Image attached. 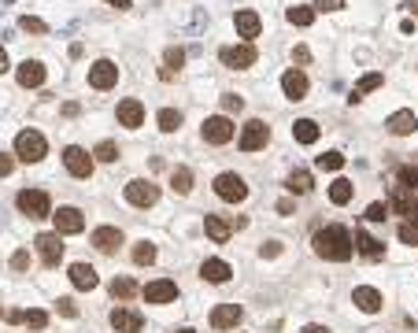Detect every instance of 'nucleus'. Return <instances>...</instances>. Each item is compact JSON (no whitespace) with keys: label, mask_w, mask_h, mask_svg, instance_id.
Returning a JSON list of instances; mask_svg holds the SVG:
<instances>
[{"label":"nucleus","mask_w":418,"mask_h":333,"mask_svg":"<svg viewBox=\"0 0 418 333\" xmlns=\"http://www.w3.org/2000/svg\"><path fill=\"white\" fill-rule=\"evenodd\" d=\"M311 189H315V178H311V171H304V166H300V171L289 174V193H293V197H307Z\"/></svg>","instance_id":"nucleus-30"},{"label":"nucleus","mask_w":418,"mask_h":333,"mask_svg":"<svg viewBox=\"0 0 418 333\" xmlns=\"http://www.w3.org/2000/svg\"><path fill=\"white\" fill-rule=\"evenodd\" d=\"M174 333H193V330H189V326H186V330H174Z\"/></svg>","instance_id":"nucleus-57"},{"label":"nucleus","mask_w":418,"mask_h":333,"mask_svg":"<svg viewBox=\"0 0 418 333\" xmlns=\"http://www.w3.org/2000/svg\"><path fill=\"white\" fill-rule=\"evenodd\" d=\"M307 89H311V82H307V74L300 71V67H289V71L281 74V93L289 97V100H304Z\"/></svg>","instance_id":"nucleus-16"},{"label":"nucleus","mask_w":418,"mask_h":333,"mask_svg":"<svg viewBox=\"0 0 418 333\" xmlns=\"http://www.w3.org/2000/svg\"><path fill=\"white\" fill-rule=\"evenodd\" d=\"M11 67V63H8V52H4V48H0V74H4Z\"/></svg>","instance_id":"nucleus-54"},{"label":"nucleus","mask_w":418,"mask_h":333,"mask_svg":"<svg viewBox=\"0 0 418 333\" xmlns=\"http://www.w3.org/2000/svg\"><path fill=\"white\" fill-rule=\"evenodd\" d=\"M300 333H330V330H326V326H304Z\"/></svg>","instance_id":"nucleus-55"},{"label":"nucleus","mask_w":418,"mask_h":333,"mask_svg":"<svg viewBox=\"0 0 418 333\" xmlns=\"http://www.w3.org/2000/svg\"><path fill=\"white\" fill-rule=\"evenodd\" d=\"M233 134H237V126H233L230 115H207L204 126H200V137L207 145H230Z\"/></svg>","instance_id":"nucleus-3"},{"label":"nucleus","mask_w":418,"mask_h":333,"mask_svg":"<svg viewBox=\"0 0 418 333\" xmlns=\"http://www.w3.org/2000/svg\"><path fill=\"white\" fill-rule=\"evenodd\" d=\"M311 8H315V11H341V8H344V0H315Z\"/></svg>","instance_id":"nucleus-47"},{"label":"nucleus","mask_w":418,"mask_h":333,"mask_svg":"<svg viewBox=\"0 0 418 333\" xmlns=\"http://www.w3.org/2000/svg\"><path fill=\"white\" fill-rule=\"evenodd\" d=\"M52 222H56V234H82L85 229V215L78 211V208H60V211H52Z\"/></svg>","instance_id":"nucleus-14"},{"label":"nucleus","mask_w":418,"mask_h":333,"mask_svg":"<svg viewBox=\"0 0 418 333\" xmlns=\"http://www.w3.org/2000/svg\"><path fill=\"white\" fill-rule=\"evenodd\" d=\"M389 211L403 215L407 222H418V200H414V193H411V189L396 185V189H393V200H389Z\"/></svg>","instance_id":"nucleus-13"},{"label":"nucleus","mask_w":418,"mask_h":333,"mask_svg":"<svg viewBox=\"0 0 418 333\" xmlns=\"http://www.w3.org/2000/svg\"><path fill=\"white\" fill-rule=\"evenodd\" d=\"M367 219H370V222H385V219H389V204H370V208H367Z\"/></svg>","instance_id":"nucleus-44"},{"label":"nucleus","mask_w":418,"mask_h":333,"mask_svg":"<svg viewBox=\"0 0 418 333\" xmlns=\"http://www.w3.org/2000/svg\"><path fill=\"white\" fill-rule=\"evenodd\" d=\"M215 193H218V200H226V204H241L248 197V182L241 174H233V171H222L215 178Z\"/></svg>","instance_id":"nucleus-6"},{"label":"nucleus","mask_w":418,"mask_h":333,"mask_svg":"<svg viewBox=\"0 0 418 333\" xmlns=\"http://www.w3.org/2000/svg\"><path fill=\"white\" fill-rule=\"evenodd\" d=\"M93 152H85V148H78V145H67L63 148V166H67V174L71 178H89L93 174Z\"/></svg>","instance_id":"nucleus-7"},{"label":"nucleus","mask_w":418,"mask_h":333,"mask_svg":"<svg viewBox=\"0 0 418 333\" xmlns=\"http://www.w3.org/2000/svg\"><path fill=\"white\" fill-rule=\"evenodd\" d=\"M233 27H237V34L244 37L248 45H252L256 37H259V30H263V19H259L256 11H252V8H241L237 15H233Z\"/></svg>","instance_id":"nucleus-19"},{"label":"nucleus","mask_w":418,"mask_h":333,"mask_svg":"<svg viewBox=\"0 0 418 333\" xmlns=\"http://www.w3.org/2000/svg\"><path fill=\"white\" fill-rule=\"evenodd\" d=\"M241 318H244L241 304H218L215 311H211V330H233Z\"/></svg>","instance_id":"nucleus-21"},{"label":"nucleus","mask_w":418,"mask_h":333,"mask_svg":"<svg viewBox=\"0 0 418 333\" xmlns=\"http://www.w3.org/2000/svg\"><path fill=\"white\" fill-rule=\"evenodd\" d=\"M278 252H281V245H278V241H263V245H259V255H263V260H274Z\"/></svg>","instance_id":"nucleus-48"},{"label":"nucleus","mask_w":418,"mask_h":333,"mask_svg":"<svg viewBox=\"0 0 418 333\" xmlns=\"http://www.w3.org/2000/svg\"><path fill=\"white\" fill-rule=\"evenodd\" d=\"M267 141H270V126L263 119H252V122H244L237 145L241 152H259V148H267Z\"/></svg>","instance_id":"nucleus-8"},{"label":"nucleus","mask_w":418,"mask_h":333,"mask_svg":"<svg viewBox=\"0 0 418 333\" xmlns=\"http://www.w3.org/2000/svg\"><path fill=\"white\" fill-rule=\"evenodd\" d=\"M93 160H100V163H115V160H119V145H115V141H100V145L93 148Z\"/></svg>","instance_id":"nucleus-37"},{"label":"nucleus","mask_w":418,"mask_h":333,"mask_svg":"<svg viewBox=\"0 0 418 333\" xmlns=\"http://www.w3.org/2000/svg\"><path fill=\"white\" fill-rule=\"evenodd\" d=\"M19 30H26V34H48V27L37 15H22L19 19Z\"/></svg>","instance_id":"nucleus-42"},{"label":"nucleus","mask_w":418,"mask_h":333,"mask_svg":"<svg viewBox=\"0 0 418 333\" xmlns=\"http://www.w3.org/2000/svg\"><path fill=\"white\" fill-rule=\"evenodd\" d=\"M56 307H60V315H67V318H74V315H78V307H74V300H67V297H63V300H60Z\"/></svg>","instance_id":"nucleus-50"},{"label":"nucleus","mask_w":418,"mask_h":333,"mask_svg":"<svg viewBox=\"0 0 418 333\" xmlns=\"http://www.w3.org/2000/svg\"><path fill=\"white\" fill-rule=\"evenodd\" d=\"M26 267H30V252H15V255H11V271H26Z\"/></svg>","instance_id":"nucleus-46"},{"label":"nucleus","mask_w":418,"mask_h":333,"mask_svg":"<svg viewBox=\"0 0 418 333\" xmlns=\"http://www.w3.org/2000/svg\"><path fill=\"white\" fill-rule=\"evenodd\" d=\"M400 185L411 189V193H418V163L414 166H400Z\"/></svg>","instance_id":"nucleus-40"},{"label":"nucleus","mask_w":418,"mask_h":333,"mask_svg":"<svg viewBox=\"0 0 418 333\" xmlns=\"http://www.w3.org/2000/svg\"><path fill=\"white\" fill-rule=\"evenodd\" d=\"M111 326H115V333H141L145 330V318H141V311H134V307H115Z\"/></svg>","instance_id":"nucleus-17"},{"label":"nucleus","mask_w":418,"mask_h":333,"mask_svg":"<svg viewBox=\"0 0 418 333\" xmlns=\"http://www.w3.org/2000/svg\"><path fill=\"white\" fill-rule=\"evenodd\" d=\"M319 122L315 119H296L293 122V141H300V145H315V141H319Z\"/></svg>","instance_id":"nucleus-29"},{"label":"nucleus","mask_w":418,"mask_h":333,"mask_svg":"<svg viewBox=\"0 0 418 333\" xmlns=\"http://www.w3.org/2000/svg\"><path fill=\"white\" fill-rule=\"evenodd\" d=\"M11 166H15V160H11L8 152H0V178H8V174H11Z\"/></svg>","instance_id":"nucleus-51"},{"label":"nucleus","mask_w":418,"mask_h":333,"mask_svg":"<svg viewBox=\"0 0 418 333\" xmlns=\"http://www.w3.org/2000/svg\"><path fill=\"white\" fill-rule=\"evenodd\" d=\"M385 130L393 134V137H407V134L418 130V115L407 111V108H403V111H393V115L385 119Z\"/></svg>","instance_id":"nucleus-20"},{"label":"nucleus","mask_w":418,"mask_h":333,"mask_svg":"<svg viewBox=\"0 0 418 333\" xmlns=\"http://www.w3.org/2000/svg\"><path fill=\"white\" fill-rule=\"evenodd\" d=\"M315 163H319V171H341L344 156H341V152H326V156H319Z\"/></svg>","instance_id":"nucleus-38"},{"label":"nucleus","mask_w":418,"mask_h":333,"mask_svg":"<svg viewBox=\"0 0 418 333\" xmlns=\"http://www.w3.org/2000/svg\"><path fill=\"white\" fill-rule=\"evenodd\" d=\"M48 78V71H45V63L41 59H22L19 63V71H15V82L22 89H37V85H45Z\"/></svg>","instance_id":"nucleus-12"},{"label":"nucleus","mask_w":418,"mask_h":333,"mask_svg":"<svg viewBox=\"0 0 418 333\" xmlns=\"http://www.w3.org/2000/svg\"><path fill=\"white\" fill-rule=\"evenodd\" d=\"M22 323L30 326V330H45V326H48V315L34 307V311H22Z\"/></svg>","instance_id":"nucleus-41"},{"label":"nucleus","mask_w":418,"mask_h":333,"mask_svg":"<svg viewBox=\"0 0 418 333\" xmlns=\"http://www.w3.org/2000/svg\"><path fill=\"white\" fill-rule=\"evenodd\" d=\"M126 200L134 204V208H152V204L160 200V185L145 182V178H134V182L126 185Z\"/></svg>","instance_id":"nucleus-10"},{"label":"nucleus","mask_w":418,"mask_h":333,"mask_svg":"<svg viewBox=\"0 0 418 333\" xmlns=\"http://www.w3.org/2000/svg\"><path fill=\"white\" fill-rule=\"evenodd\" d=\"M93 245H97L104 255L119 252V245H123V229H119V226H100V229H93Z\"/></svg>","instance_id":"nucleus-22"},{"label":"nucleus","mask_w":418,"mask_h":333,"mask_svg":"<svg viewBox=\"0 0 418 333\" xmlns=\"http://www.w3.org/2000/svg\"><path fill=\"white\" fill-rule=\"evenodd\" d=\"M34 245H37V255H41L45 267H60V260H63V237L56 234V229H52V234H37Z\"/></svg>","instance_id":"nucleus-9"},{"label":"nucleus","mask_w":418,"mask_h":333,"mask_svg":"<svg viewBox=\"0 0 418 333\" xmlns=\"http://www.w3.org/2000/svg\"><path fill=\"white\" fill-rule=\"evenodd\" d=\"M351 193H356V185H351L348 178H337V182L330 185V200L337 204V208H344V204L351 200Z\"/></svg>","instance_id":"nucleus-31"},{"label":"nucleus","mask_w":418,"mask_h":333,"mask_svg":"<svg viewBox=\"0 0 418 333\" xmlns=\"http://www.w3.org/2000/svg\"><path fill=\"white\" fill-rule=\"evenodd\" d=\"M351 304H356L359 307V311H367V315H377V311H382V292H377V289H370V285H359L356 292H351Z\"/></svg>","instance_id":"nucleus-23"},{"label":"nucleus","mask_w":418,"mask_h":333,"mask_svg":"<svg viewBox=\"0 0 418 333\" xmlns=\"http://www.w3.org/2000/svg\"><path fill=\"white\" fill-rule=\"evenodd\" d=\"M311 245H315V252L322 255V260H330V263H348L351 252H356V241H351V234H348L344 226H322V229H315Z\"/></svg>","instance_id":"nucleus-1"},{"label":"nucleus","mask_w":418,"mask_h":333,"mask_svg":"<svg viewBox=\"0 0 418 333\" xmlns=\"http://www.w3.org/2000/svg\"><path fill=\"white\" fill-rule=\"evenodd\" d=\"M171 189L178 197H186L193 189V171H189V166H174V171H171Z\"/></svg>","instance_id":"nucleus-32"},{"label":"nucleus","mask_w":418,"mask_h":333,"mask_svg":"<svg viewBox=\"0 0 418 333\" xmlns=\"http://www.w3.org/2000/svg\"><path fill=\"white\" fill-rule=\"evenodd\" d=\"M278 211L281 215H293V200H278Z\"/></svg>","instance_id":"nucleus-52"},{"label":"nucleus","mask_w":418,"mask_h":333,"mask_svg":"<svg viewBox=\"0 0 418 333\" xmlns=\"http://www.w3.org/2000/svg\"><path fill=\"white\" fill-rule=\"evenodd\" d=\"M155 122H160L163 134H174L178 126H181V111H178V108H163L160 115H155Z\"/></svg>","instance_id":"nucleus-34"},{"label":"nucleus","mask_w":418,"mask_h":333,"mask_svg":"<svg viewBox=\"0 0 418 333\" xmlns=\"http://www.w3.org/2000/svg\"><path fill=\"white\" fill-rule=\"evenodd\" d=\"M119 126H126V130H137L141 122H145V104H141L137 97H126V100H119Z\"/></svg>","instance_id":"nucleus-18"},{"label":"nucleus","mask_w":418,"mask_h":333,"mask_svg":"<svg viewBox=\"0 0 418 333\" xmlns=\"http://www.w3.org/2000/svg\"><path fill=\"white\" fill-rule=\"evenodd\" d=\"M222 108H226V111H241V108H244V97L226 93V97H222Z\"/></svg>","instance_id":"nucleus-45"},{"label":"nucleus","mask_w":418,"mask_h":333,"mask_svg":"<svg viewBox=\"0 0 418 333\" xmlns=\"http://www.w3.org/2000/svg\"><path fill=\"white\" fill-rule=\"evenodd\" d=\"M67 278H71V285H74V289H97V281H100L97 271H93L89 263H74Z\"/></svg>","instance_id":"nucleus-27"},{"label":"nucleus","mask_w":418,"mask_h":333,"mask_svg":"<svg viewBox=\"0 0 418 333\" xmlns=\"http://www.w3.org/2000/svg\"><path fill=\"white\" fill-rule=\"evenodd\" d=\"M15 208L22 215H30V219H48L52 215V200L45 189H22V193L15 197Z\"/></svg>","instance_id":"nucleus-4"},{"label":"nucleus","mask_w":418,"mask_h":333,"mask_svg":"<svg viewBox=\"0 0 418 333\" xmlns=\"http://www.w3.org/2000/svg\"><path fill=\"white\" fill-rule=\"evenodd\" d=\"M204 234L211 237L215 245H226L230 234H233V226H230L226 219H222V215H207V219H204Z\"/></svg>","instance_id":"nucleus-26"},{"label":"nucleus","mask_w":418,"mask_h":333,"mask_svg":"<svg viewBox=\"0 0 418 333\" xmlns=\"http://www.w3.org/2000/svg\"><path fill=\"white\" fill-rule=\"evenodd\" d=\"M230 263L226 260H204L200 263V278L204 281H211V285H222V281H230Z\"/></svg>","instance_id":"nucleus-25"},{"label":"nucleus","mask_w":418,"mask_h":333,"mask_svg":"<svg viewBox=\"0 0 418 333\" xmlns=\"http://www.w3.org/2000/svg\"><path fill=\"white\" fill-rule=\"evenodd\" d=\"M45 152H48V141H45L41 130H22V134L15 137V160H22V163H41Z\"/></svg>","instance_id":"nucleus-2"},{"label":"nucleus","mask_w":418,"mask_h":333,"mask_svg":"<svg viewBox=\"0 0 418 333\" xmlns=\"http://www.w3.org/2000/svg\"><path fill=\"white\" fill-rule=\"evenodd\" d=\"M396 234H400L403 245H414V248H418V222H403V226L396 229Z\"/></svg>","instance_id":"nucleus-43"},{"label":"nucleus","mask_w":418,"mask_h":333,"mask_svg":"<svg viewBox=\"0 0 418 333\" xmlns=\"http://www.w3.org/2000/svg\"><path fill=\"white\" fill-rule=\"evenodd\" d=\"M403 8H407V11H414V15H418V0H403Z\"/></svg>","instance_id":"nucleus-56"},{"label":"nucleus","mask_w":418,"mask_h":333,"mask_svg":"<svg viewBox=\"0 0 418 333\" xmlns=\"http://www.w3.org/2000/svg\"><path fill=\"white\" fill-rule=\"evenodd\" d=\"M115 82H119V67H115L111 59H97L93 67H89V85L100 89V93H104V89H111Z\"/></svg>","instance_id":"nucleus-15"},{"label":"nucleus","mask_w":418,"mask_h":333,"mask_svg":"<svg viewBox=\"0 0 418 333\" xmlns=\"http://www.w3.org/2000/svg\"><path fill=\"white\" fill-rule=\"evenodd\" d=\"M134 263L137 267L155 263V245H152V241H137V245H134Z\"/></svg>","instance_id":"nucleus-36"},{"label":"nucleus","mask_w":418,"mask_h":333,"mask_svg":"<svg viewBox=\"0 0 418 333\" xmlns=\"http://www.w3.org/2000/svg\"><path fill=\"white\" fill-rule=\"evenodd\" d=\"M111 8H119V11H130V0H108Z\"/></svg>","instance_id":"nucleus-53"},{"label":"nucleus","mask_w":418,"mask_h":333,"mask_svg":"<svg viewBox=\"0 0 418 333\" xmlns=\"http://www.w3.org/2000/svg\"><path fill=\"white\" fill-rule=\"evenodd\" d=\"M163 59H167V67H163V71H167V74H174V71H181V63H186V48H167V56H163Z\"/></svg>","instance_id":"nucleus-39"},{"label":"nucleus","mask_w":418,"mask_h":333,"mask_svg":"<svg viewBox=\"0 0 418 333\" xmlns=\"http://www.w3.org/2000/svg\"><path fill=\"white\" fill-rule=\"evenodd\" d=\"M351 241H356V248L363 252V255H367V260H385V245H382V241H374L370 234H363V229H356V237H351Z\"/></svg>","instance_id":"nucleus-28"},{"label":"nucleus","mask_w":418,"mask_h":333,"mask_svg":"<svg viewBox=\"0 0 418 333\" xmlns=\"http://www.w3.org/2000/svg\"><path fill=\"white\" fill-rule=\"evenodd\" d=\"M382 85H385V74H382V71H370V74H363V78H359L356 85H351L348 100L356 104V100H363L367 93H374V89H382Z\"/></svg>","instance_id":"nucleus-24"},{"label":"nucleus","mask_w":418,"mask_h":333,"mask_svg":"<svg viewBox=\"0 0 418 333\" xmlns=\"http://www.w3.org/2000/svg\"><path fill=\"white\" fill-rule=\"evenodd\" d=\"M293 59H296V63H311V48H307V45H296V48H293Z\"/></svg>","instance_id":"nucleus-49"},{"label":"nucleus","mask_w":418,"mask_h":333,"mask_svg":"<svg viewBox=\"0 0 418 333\" xmlns=\"http://www.w3.org/2000/svg\"><path fill=\"white\" fill-rule=\"evenodd\" d=\"M134 292H137V281H134V278H115V281H111V297H115V300H130Z\"/></svg>","instance_id":"nucleus-35"},{"label":"nucleus","mask_w":418,"mask_h":333,"mask_svg":"<svg viewBox=\"0 0 418 333\" xmlns=\"http://www.w3.org/2000/svg\"><path fill=\"white\" fill-rule=\"evenodd\" d=\"M141 297H145V304H174L178 300V285L171 278H155V281H148V285L141 289Z\"/></svg>","instance_id":"nucleus-11"},{"label":"nucleus","mask_w":418,"mask_h":333,"mask_svg":"<svg viewBox=\"0 0 418 333\" xmlns=\"http://www.w3.org/2000/svg\"><path fill=\"white\" fill-rule=\"evenodd\" d=\"M218 59H222V67H230V71H248V67H256L259 52H256V45L241 41V45H226L218 52Z\"/></svg>","instance_id":"nucleus-5"},{"label":"nucleus","mask_w":418,"mask_h":333,"mask_svg":"<svg viewBox=\"0 0 418 333\" xmlns=\"http://www.w3.org/2000/svg\"><path fill=\"white\" fill-rule=\"evenodd\" d=\"M285 19H289L293 27H311V22H315V8L296 4V8H289V11H285Z\"/></svg>","instance_id":"nucleus-33"}]
</instances>
